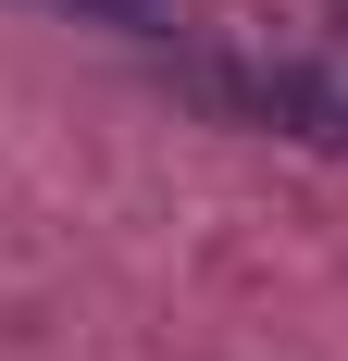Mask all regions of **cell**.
<instances>
[{"label": "cell", "mask_w": 348, "mask_h": 361, "mask_svg": "<svg viewBox=\"0 0 348 361\" xmlns=\"http://www.w3.org/2000/svg\"><path fill=\"white\" fill-rule=\"evenodd\" d=\"M50 13H87V25H125V37H174L187 25L174 0H50Z\"/></svg>", "instance_id": "7a4b0ae2"}, {"label": "cell", "mask_w": 348, "mask_h": 361, "mask_svg": "<svg viewBox=\"0 0 348 361\" xmlns=\"http://www.w3.org/2000/svg\"><path fill=\"white\" fill-rule=\"evenodd\" d=\"M199 87L224 112H249V125H286V137H311V149H336L348 137V87L323 63H199Z\"/></svg>", "instance_id": "6da1fadb"}]
</instances>
